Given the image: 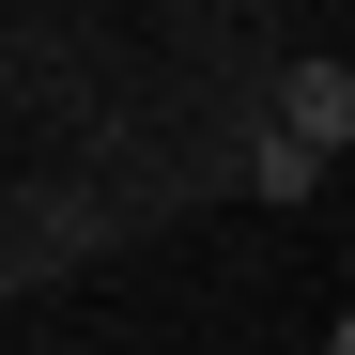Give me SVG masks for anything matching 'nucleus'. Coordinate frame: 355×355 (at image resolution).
I'll return each mask as SVG.
<instances>
[{
	"label": "nucleus",
	"instance_id": "obj_2",
	"mask_svg": "<svg viewBox=\"0 0 355 355\" xmlns=\"http://www.w3.org/2000/svg\"><path fill=\"white\" fill-rule=\"evenodd\" d=\"M324 355H355V309H340V324H324Z\"/></svg>",
	"mask_w": 355,
	"mask_h": 355
},
{
	"label": "nucleus",
	"instance_id": "obj_1",
	"mask_svg": "<svg viewBox=\"0 0 355 355\" xmlns=\"http://www.w3.org/2000/svg\"><path fill=\"white\" fill-rule=\"evenodd\" d=\"M278 139L309 155V170L355 155V62H293V78H278Z\"/></svg>",
	"mask_w": 355,
	"mask_h": 355
}]
</instances>
